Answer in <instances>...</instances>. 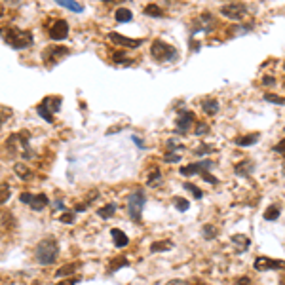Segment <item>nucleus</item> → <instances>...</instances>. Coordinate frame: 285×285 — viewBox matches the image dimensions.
I'll use <instances>...</instances> for the list:
<instances>
[{
    "label": "nucleus",
    "instance_id": "obj_1",
    "mask_svg": "<svg viewBox=\"0 0 285 285\" xmlns=\"http://www.w3.org/2000/svg\"><path fill=\"white\" fill-rule=\"evenodd\" d=\"M0 36H2L4 42L8 44L10 48H14V50H27L34 42V36H32L30 30L14 27V25H6V27L0 28Z\"/></svg>",
    "mask_w": 285,
    "mask_h": 285
},
{
    "label": "nucleus",
    "instance_id": "obj_2",
    "mask_svg": "<svg viewBox=\"0 0 285 285\" xmlns=\"http://www.w3.org/2000/svg\"><path fill=\"white\" fill-rule=\"evenodd\" d=\"M34 258L38 260V264H54L59 258V245L54 238H46L42 242H38L36 249H34Z\"/></svg>",
    "mask_w": 285,
    "mask_h": 285
},
{
    "label": "nucleus",
    "instance_id": "obj_3",
    "mask_svg": "<svg viewBox=\"0 0 285 285\" xmlns=\"http://www.w3.org/2000/svg\"><path fill=\"white\" fill-rule=\"evenodd\" d=\"M6 150H8L10 154H19V152H21V156L25 158V160L34 158L30 146H28V131L23 129V131H19V133H12V135L8 137V141H6Z\"/></svg>",
    "mask_w": 285,
    "mask_h": 285
},
{
    "label": "nucleus",
    "instance_id": "obj_4",
    "mask_svg": "<svg viewBox=\"0 0 285 285\" xmlns=\"http://www.w3.org/2000/svg\"><path fill=\"white\" fill-rule=\"evenodd\" d=\"M150 56H152V59L158 61V63H173V61L179 57V54H177V50H175L171 44L156 38V40L152 42V46H150Z\"/></svg>",
    "mask_w": 285,
    "mask_h": 285
},
{
    "label": "nucleus",
    "instance_id": "obj_5",
    "mask_svg": "<svg viewBox=\"0 0 285 285\" xmlns=\"http://www.w3.org/2000/svg\"><path fill=\"white\" fill-rule=\"evenodd\" d=\"M69 54H71V48H67V46H46L42 52L44 67L54 69L56 65L61 63V59H65Z\"/></svg>",
    "mask_w": 285,
    "mask_h": 285
},
{
    "label": "nucleus",
    "instance_id": "obj_6",
    "mask_svg": "<svg viewBox=\"0 0 285 285\" xmlns=\"http://www.w3.org/2000/svg\"><path fill=\"white\" fill-rule=\"evenodd\" d=\"M144 203H146V196H144V190L137 188L133 190L128 196V213L131 221H141L142 209H144Z\"/></svg>",
    "mask_w": 285,
    "mask_h": 285
},
{
    "label": "nucleus",
    "instance_id": "obj_7",
    "mask_svg": "<svg viewBox=\"0 0 285 285\" xmlns=\"http://www.w3.org/2000/svg\"><path fill=\"white\" fill-rule=\"evenodd\" d=\"M253 268L256 272H268V270H285V260L280 258H270V256H256L253 262Z\"/></svg>",
    "mask_w": 285,
    "mask_h": 285
},
{
    "label": "nucleus",
    "instance_id": "obj_8",
    "mask_svg": "<svg viewBox=\"0 0 285 285\" xmlns=\"http://www.w3.org/2000/svg\"><path fill=\"white\" fill-rule=\"evenodd\" d=\"M109 40L114 44V46H118L120 50L124 48V50H137L139 46H142V38H128V36H122L120 32H116V30H113V32H109Z\"/></svg>",
    "mask_w": 285,
    "mask_h": 285
},
{
    "label": "nucleus",
    "instance_id": "obj_9",
    "mask_svg": "<svg viewBox=\"0 0 285 285\" xmlns=\"http://www.w3.org/2000/svg\"><path fill=\"white\" fill-rule=\"evenodd\" d=\"M19 201L30 205V209H34V211H42L44 207L50 203V200H48L46 194H30V192H21L19 194Z\"/></svg>",
    "mask_w": 285,
    "mask_h": 285
},
{
    "label": "nucleus",
    "instance_id": "obj_10",
    "mask_svg": "<svg viewBox=\"0 0 285 285\" xmlns=\"http://www.w3.org/2000/svg\"><path fill=\"white\" fill-rule=\"evenodd\" d=\"M177 126H175V131L181 135H185V133H188L190 131V128L196 124V114L192 113V111H186V109H183L181 113H179V118H177V122H175Z\"/></svg>",
    "mask_w": 285,
    "mask_h": 285
},
{
    "label": "nucleus",
    "instance_id": "obj_11",
    "mask_svg": "<svg viewBox=\"0 0 285 285\" xmlns=\"http://www.w3.org/2000/svg\"><path fill=\"white\" fill-rule=\"evenodd\" d=\"M213 168V162L211 160H200V162H194V164H190V166H185V168H181L179 173L181 175H185V177H192V175H203V173H207V171Z\"/></svg>",
    "mask_w": 285,
    "mask_h": 285
},
{
    "label": "nucleus",
    "instance_id": "obj_12",
    "mask_svg": "<svg viewBox=\"0 0 285 285\" xmlns=\"http://www.w3.org/2000/svg\"><path fill=\"white\" fill-rule=\"evenodd\" d=\"M245 12H247V8L242 2H230V4L221 6V14L228 17V19H232V21H242Z\"/></svg>",
    "mask_w": 285,
    "mask_h": 285
},
{
    "label": "nucleus",
    "instance_id": "obj_13",
    "mask_svg": "<svg viewBox=\"0 0 285 285\" xmlns=\"http://www.w3.org/2000/svg\"><path fill=\"white\" fill-rule=\"evenodd\" d=\"M48 36H50L52 40H57V42L65 40V38L69 36V23H67L65 19H56V21L48 27Z\"/></svg>",
    "mask_w": 285,
    "mask_h": 285
},
{
    "label": "nucleus",
    "instance_id": "obj_14",
    "mask_svg": "<svg viewBox=\"0 0 285 285\" xmlns=\"http://www.w3.org/2000/svg\"><path fill=\"white\" fill-rule=\"evenodd\" d=\"M42 107H46L48 111L52 114H56L61 111V105H63V97H59V95H48V97H44L42 103H40Z\"/></svg>",
    "mask_w": 285,
    "mask_h": 285
},
{
    "label": "nucleus",
    "instance_id": "obj_15",
    "mask_svg": "<svg viewBox=\"0 0 285 285\" xmlns=\"http://www.w3.org/2000/svg\"><path fill=\"white\" fill-rule=\"evenodd\" d=\"M230 242L234 243L236 253H245V251L249 249V245H251V240H249L247 236H243V234H234V236L230 238Z\"/></svg>",
    "mask_w": 285,
    "mask_h": 285
},
{
    "label": "nucleus",
    "instance_id": "obj_16",
    "mask_svg": "<svg viewBox=\"0 0 285 285\" xmlns=\"http://www.w3.org/2000/svg\"><path fill=\"white\" fill-rule=\"evenodd\" d=\"M111 236H113V242L114 245L118 247V249H122V247H128L129 245V238L120 230V228H113L111 230Z\"/></svg>",
    "mask_w": 285,
    "mask_h": 285
},
{
    "label": "nucleus",
    "instance_id": "obj_17",
    "mask_svg": "<svg viewBox=\"0 0 285 285\" xmlns=\"http://www.w3.org/2000/svg\"><path fill=\"white\" fill-rule=\"evenodd\" d=\"M258 141H260V133H247V135H242V137H236L234 144H238V146H251V144H256Z\"/></svg>",
    "mask_w": 285,
    "mask_h": 285
},
{
    "label": "nucleus",
    "instance_id": "obj_18",
    "mask_svg": "<svg viewBox=\"0 0 285 285\" xmlns=\"http://www.w3.org/2000/svg\"><path fill=\"white\" fill-rule=\"evenodd\" d=\"M201 111L207 114V116H213L219 113V101L213 97H207V99L201 101Z\"/></svg>",
    "mask_w": 285,
    "mask_h": 285
},
{
    "label": "nucleus",
    "instance_id": "obj_19",
    "mask_svg": "<svg viewBox=\"0 0 285 285\" xmlns=\"http://www.w3.org/2000/svg\"><path fill=\"white\" fill-rule=\"evenodd\" d=\"M78 262H69V264H65V266H61L59 270L56 272V276L57 278H67V276H76V270H78Z\"/></svg>",
    "mask_w": 285,
    "mask_h": 285
},
{
    "label": "nucleus",
    "instance_id": "obj_20",
    "mask_svg": "<svg viewBox=\"0 0 285 285\" xmlns=\"http://www.w3.org/2000/svg\"><path fill=\"white\" fill-rule=\"evenodd\" d=\"M196 25H198V30H205V32H209L211 28H213V17L209 14H203L198 17V21H196Z\"/></svg>",
    "mask_w": 285,
    "mask_h": 285
},
{
    "label": "nucleus",
    "instance_id": "obj_21",
    "mask_svg": "<svg viewBox=\"0 0 285 285\" xmlns=\"http://www.w3.org/2000/svg\"><path fill=\"white\" fill-rule=\"evenodd\" d=\"M144 15H148V17H154V19H162L164 17V10L158 6V4H148V6H144Z\"/></svg>",
    "mask_w": 285,
    "mask_h": 285
},
{
    "label": "nucleus",
    "instance_id": "obj_22",
    "mask_svg": "<svg viewBox=\"0 0 285 285\" xmlns=\"http://www.w3.org/2000/svg\"><path fill=\"white\" fill-rule=\"evenodd\" d=\"M14 173L19 177V179H23V181H28V179L32 177V171L28 170L25 164H19V162L14 166Z\"/></svg>",
    "mask_w": 285,
    "mask_h": 285
},
{
    "label": "nucleus",
    "instance_id": "obj_23",
    "mask_svg": "<svg viewBox=\"0 0 285 285\" xmlns=\"http://www.w3.org/2000/svg\"><path fill=\"white\" fill-rule=\"evenodd\" d=\"M114 17H116L118 23H129V21L133 19V12L128 10V8H118L116 14H114Z\"/></svg>",
    "mask_w": 285,
    "mask_h": 285
},
{
    "label": "nucleus",
    "instance_id": "obj_24",
    "mask_svg": "<svg viewBox=\"0 0 285 285\" xmlns=\"http://www.w3.org/2000/svg\"><path fill=\"white\" fill-rule=\"evenodd\" d=\"M111 59H113V63H116V65H131V63H133V59H128V57H126V52H124V50H116V52H113Z\"/></svg>",
    "mask_w": 285,
    "mask_h": 285
},
{
    "label": "nucleus",
    "instance_id": "obj_25",
    "mask_svg": "<svg viewBox=\"0 0 285 285\" xmlns=\"http://www.w3.org/2000/svg\"><path fill=\"white\" fill-rule=\"evenodd\" d=\"M61 8H67V10H71L74 14H82L84 12V6L82 4H78V2H72V0H59L57 2Z\"/></svg>",
    "mask_w": 285,
    "mask_h": 285
},
{
    "label": "nucleus",
    "instance_id": "obj_26",
    "mask_svg": "<svg viewBox=\"0 0 285 285\" xmlns=\"http://www.w3.org/2000/svg\"><path fill=\"white\" fill-rule=\"evenodd\" d=\"M116 203L114 201H111V203H107V205H103L101 209H97V215H99L101 219H111L114 213H116Z\"/></svg>",
    "mask_w": 285,
    "mask_h": 285
},
{
    "label": "nucleus",
    "instance_id": "obj_27",
    "mask_svg": "<svg viewBox=\"0 0 285 285\" xmlns=\"http://www.w3.org/2000/svg\"><path fill=\"white\" fill-rule=\"evenodd\" d=\"M173 247L171 240H162V242H154L150 245V253H160V251H170Z\"/></svg>",
    "mask_w": 285,
    "mask_h": 285
},
{
    "label": "nucleus",
    "instance_id": "obj_28",
    "mask_svg": "<svg viewBox=\"0 0 285 285\" xmlns=\"http://www.w3.org/2000/svg\"><path fill=\"white\" fill-rule=\"evenodd\" d=\"M124 266H128V258L126 256H116V258L111 260V264H109V274H114L118 268H124Z\"/></svg>",
    "mask_w": 285,
    "mask_h": 285
},
{
    "label": "nucleus",
    "instance_id": "obj_29",
    "mask_svg": "<svg viewBox=\"0 0 285 285\" xmlns=\"http://www.w3.org/2000/svg\"><path fill=\"white\" fill-rule=\"evenodd\" d=\"M234 170H236V175H240V177L243 175V177H245V175H249V173L253 171V162H249V160H245V162H240V164H238Z\"/></svg>",
    "mask_w": 285,
    "mask_h": 285
},
{
    "label": "nucleus",
    "instance_id": "obj_30",
    "mask_svg": "<svg viewBox=\"0 0 285 285\" xmlns=\"http://www.w3.org/2000/svg\"><path fill=\"white\" fill-rule=\"evenodd\" d=\"M162 181H164L162 173H160V170H158V168H154V170H152V173L148 175V181H146V185H148V186H160V185H162Z\"/></svg>",
    "mask_w": 285,
    "mask_h": 285
},
{
    "label": "nucleus",
    "instance_id": "obj_31",
    "mask_svg": "<svg viewBox=\"0 0 285 285\" xmlns=\"http://www.w3.org/2000/svg\"><path fill=\"white\" fill-rule=\"evenodd\" d=\"M36 113H38V116L42 118V120H46L48 124H56V118H54V114L50 113L46 107H42V105H38L36 107Z\"/></svg>",
    "mask_w": 285,
    "mask_h": 285
},
{
    "label": "nucleus",
    "instance_id": "obj_32",
    "mask_svg": "<svg viewBox=\"0 0 285 285\" xmlns=\"http://www.w3.org/2000/svg\"><path fill=\"white\" fill-rule=\"evenodd\" d=\"M10 196H12V188H10V185H8V183H2V185H0V205L6 203V201L10 200Z\"/></svg>",
    "mask_w": 285,
    "mask_h": 285
},
{
    "label": "nucleus",
    "instance_id": "obj_33",
    "mask_svg": "<svg viewBox=\"0 0 285 285\" xmlns=\"http://www.w3.org/2000/svg\"><path fill=\"white\" fill-rule=\"evenodd\" d=\"M262 217H264V221H276V219L280 217V207H278V205H270V207L264 211Z\"/></svg>",
    "mask_w": 285,
    "mask_h": 285
},
{
    "label": "nucleus",
    "instance_id": "obj_34",
    "mask_svg": "<svg viewBox=\"0 0 285 285\" xmlns=\"http://www.w3.org/2000/svg\"><path fill=\"white\" fill-rule=\"evenodd\" d=\"M173 205L177 207V211L183 213V211H186V209L190 207V201H188L186 198H173Z\"/></svg>",
    "mask_w": 285,
    "mask_h": 285
},
{
    "label": "nucleus",
    "instance_id": "obj_35",
    "mask_svg": "<svg viewBox=\"0 0 285 285\" xmlns=\"http://www.w3.org/2000/svg\"><path fill=\"white\" fill-rule=\"evenodd\" d=\"M183 188H185V190H188V192H190V194H192V196H194L196 200H200L201 196H203V192H201V190H200L196 185H192V183H185V185H183Z\"/></svg>",
    "mask_w": 285,
    "mask_h": 285
},
{
    "label": "nucleus",
    "instance_id": "obj_36",
    "mask_svg": "<svg viewBox=\"0 0 285 285\" xmlns=\"http://www.w3.org/2000/svg\"><path fill=\"white\" fill-rule=\"evenodd\" d=\"M201 236L205 238V240H213L215 236H217V228L213 225H205L203 230H201Z\"/></svg>",
    "mask_w": 285,
    "mask_h": 285
},
{
    "label": "nucleus",
    "instance_id": "obj_37",
    "mask_svg": "<svg viewBox=\"0 0 285 285\" xmlns=\"http://www.w3.org/2000/svg\"><path fill=\"white\" fill-rule=\"evenodd\" d=\"M211 152H215V146L205 144V142H201L200 148H196V154H198V156H205V154H211Z\"/></svg>",
    "mask_w": 285,
    "mask_h": 285
},
{
    "label": "nucleus",
    "instance_id": "obj_38",
    "mask_svg": "<svg viewBox=\"0 0 285 285\" xmlns=\"http://www.w3.org/2000/svg\"><path fill=\"white\" fill-rule=\"evenodd\" d=\"M264 101H268V103H274V105H285V97L274 95V93H264Z\"/></svg>",
    "mask_w": 285,
    "mask_h": 285
},
{
    "label": "nucleus",
    "instance_id": "obj_39",
    "mask_svg": "<svg viewBox=\"0 0 285 285\" xmlns=\"http://www.w3.org/2000/svg\"><path fill=\"white\" fill-rule=\"evenodd\" d=\"M194 133H196V135H205V133H209V126H207L205 122H196Z\"/></svg>",
    "mask_w": 285,
    "mask_h": 285
},
{
    "label": "nucleus",
    "instance_id": "obj_40",
    "mask_svg": "<svg viewBox=\"0 0 285 285\" xmlns=\"http://www.w3.org/2000/svg\"><path fill=\"white\" fill-rule=\"evenodd\" d=\"M164 160H166L168 164H177V162H181V154H175V152H166Z\"/></svg>",
    "mask_w": 285,
    "mask_h": 285
},
{
    "label": "nucleus",
    "instance_id": "obj_41",
    "mask_svg": "<svg viewBox=\"0 0 285 285\" xmlns=\"http://www.w3.org/2000/svg\"><path fill=\"white\" fill-rule=\"evenodd\" d=\"M59 221H61V223H65V225H72V223H74V213L65 211V213L59 217Z\"/></svg>",
    "mask_w": 285,
    "mask_h": 285
},
{
    "label": "nucleus",
    "instance_id": "obj_42",
    "mask_svg": "<svg viewBox=\"0 0 285 285\" xmlns=\"http://www.w3.org/2000/svg\"><path fill=\"white\" fill-rule=\"evenodd\" d=\"M10 116H12V111H10V109H0V128L4 126V122H6Z\"/></svg>",
    "mask_w": 285,
    "mask_h": 285
},
{
    "label": "nucleus",
    "instance_id": "obj_43",
    "mask_svg": "<svg viewBox=\"0 0 285 285\" xmlns=\"http://www.w3.org/2000/svg\"><path fill=\"white\" fill-rule=\"evenodd\" d=\"M175 150H183V144H177L173 139H168V152H175Z\"/></svg>",
    "mask_w": 285,
    "mask_h": 285
},
{
    "label": "nucleus",
    "instance_id": "obj_44",
    "mask_svg": "<svg viewBox=\"0 0 285 285\" xmlns=\"http://www.w3.org/2000/svg\"><path fill=\"white\" fill-rule=\"evenodd\" d=\"M274 152H278V154H282L285 158V139H282V141L274 146Z\"/></svg>",
    "mask_w": 285,
    "mask_h": 285
},
{
    "label": "nucleus",
    "instance_id": "obj_45",
    "mask_svg": "<svg viewBox=\"0 0 285 285\" xmlns=\"http://www.w3.org/2000/svg\"><path fill=\"white\" fill-rule=\"evenodd\" d=\"M201 179H203V181H207V183H211V185H217V183H219V179L213 177L209 171H207V173H203V175H201Z\"/></svg>",
    "mask_w": 285,
    "mask_h": 285
},
{
    "label": "nucleus",
    "instance_id": "obj_46",
    "mask_svg": "<svg viewBox=\"0 0 285 285\" xmlns=\"http://www.w3.org/2000/svg\"><path fill=\"white\" fill-rule=\"evenodd\" d=\"M80 282V278H76V276H72V278H69V280H61L57 285H76Z\"/></svg>",
    "mask_w": 285,
    "mask_h": 285
},
{
    "label": "nucleus",
    "instance_id": "obj_47",
    "mask_svg": "<svg viewBox=\"0 0 285 285\" xmlns=\"http://www.w3.org/2000/svg\"><path fill=\"white\" fill-rule=\"evenodd\" d=\"M234 285H251V280H249L247 276H242V278H238V280L234 282Z\"/></svg>",
    "mask_w": 285,
    "mask_h": 285
},
{
    "label": "nucleus",
    "instance_id": "obj_48",
    "mask_svg": "<svg viewBox=\"0 0 285 285\" xmlns=\"http://www.w3.org/2000/svg\"><path fill=\"white\" fill-rule=\"evenodd\" d=\"M262 84L264 86H274L276 84V78H274V76H264V78H262Z\"/></svg>",
    "mask_w": 285,
    "mask_h": 285
},
{
    "label": "nucleus",
    "instance_id": "obj_49",
    "mask_svg": "<svg viewBox=\"0 0 285 285\" xmlns=\"http://www.w3.org/2000/svg\"><path fill=\"white\" fill-rule=\"evenodd\" d=\"M131 139H133V142H135V144H137L139 148H144V142L141 141V137H137V135H133Z\"/></svg>",
    "mask_w": 285,
    "mask_h": 285
},
{
    "label": "nucleus",
    "instance_id": "obj_50",
    "mask_svg": "<svg viewBox=\"0 0 285 285\" xmlns=\"http://www.w3.org/2000/svg\"><path fill=\"white\" fill-rule=\"evenodd\" d=\"M166 285H186L185 282H181V280H171V282H168Z\"/></svg>",
    "mask_w": 285,
    "mask_h": 285
},
{
    "label": "nucleus",
    "instance_id": "obj_51",
    "mask_svg": "<svg viewBox=\"0 0 285 285\" xmlns=\"http://www.w3.org/2000/svg\"><path fill=\"white\" fill-rule=\"evenodd\" d=\"M2 14H4V8H2V6H0V17H2Z\"/></svg>",
    "mask_w": 285,
    "mask_h": 285
},
{
    "label": "nucleus",
    "instance_id": "obj_52",
    "mask_svg": "<svg viewBox=\"0 0 285 285\" xmlns=\"http://www.w3.org/2000/svg\"><path fill=\"white\" fill-rule=\"evenodd\" d=\"M284 69H285V65H284Z\"/></svg>",
    "mask_w": 285,
    "mask_h": 285
}]
</instances>
